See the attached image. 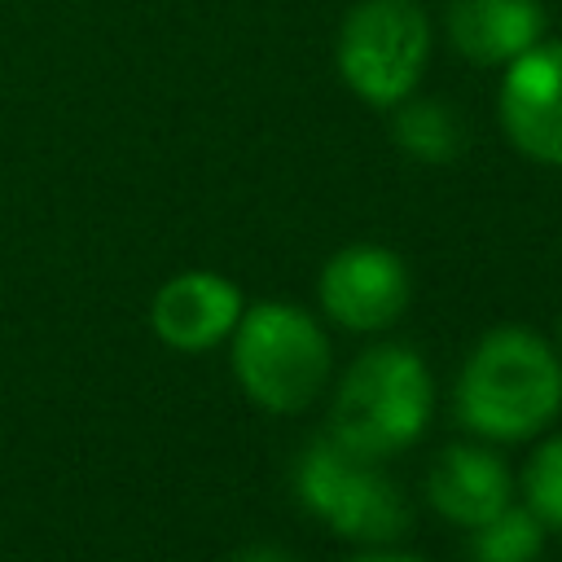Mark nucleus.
I'll return each mask as SVG.
<instances>
[{"instance_id": "obj_1", "label": "nucleus", "mask_w": 562, "mask_h": 562, "mask_svg": "<svg viewBox=\"0 0 562 562\" xmlns=\"http://www.w3.org/2000/svg\"><path fill=\"white\" fill-rule=\"evenodd\" d=\"M562 408V360L522 325H501L479 338L457 378V417L483 439H531Z\"/></svg>"}, {"instance_id": "obj_2", "label": "nucleus", "mask_w": 562, "mask_h": 562, "mask_svg": "<svg viewBox=\"0 0 562 562\" xmlns=\"http://www.w3.org/2000/svg\"><path fill=\"white\" fill-rule=\"evenodd\" d=\"M435 413V382L426 360L413 347L382 342L351 360L338 382L329 435L373 461H386L413 448Z\"/></svg>"}, {"instance_id": "obj_3", "label": "nucleus", "mask_w": 562, "mask_h": 562, "mask_svg": "<svg viewBox=\"0 0 562 562\" xmlns=\"http://www.w3.org/2000/svg\"><path fill=\"white\" fill-rule=\"evenodd\" d=\"M233 373L259 408L299 413L329 378V338L321 321L294 303H255L233 329Z\"/></svg>"}, {"instance_id": "obj_4", "label": "nucleus", "mask_w": 562, "mask_h": 562, "mask_svg": "<svg viewBox=\"0 0 562 562\" xmlns=\"http://www.w3.org/2000/svg\"><path fill=\"white\" fill-rule=\"evenodd\" d=\"M294 492L329 531L347 540L386 544L413 522V509L382 461L342 448L334 435L307 443L294 465Z\"/></svg>"}, {"instance_id": "obj_5", "label": "nucleus", "mask_w": 562, "mask_h": 562, "mask_svg": "<svg viewBox=\"0 0 562 562\" xmlns=\"http://www.w3.org/2000/svg\"><path fill=\"white\" fill-rule=\"evenodd\" d=\"M334 57L360 101L395 110L430 61V18L417 0H360L338 26Z\"/></svg>"}, {"instance_id": "obj_6", "label": "nucleus", "mask_w": 562, "mask_h": 562, "mask_svg": "<svg viewBox=\"0 0 562 562\" xmlns=\"http://www.w3.org/2000/svg\"><path fill=\"white\" fill-rule=\"evenodd\" d=\"M321 307L334 325L356 329V334H373V329H391L408 299H413V281L408 268L395 250L386 246H342L325 268H321Z\"/></svg>"}, {"instance_id": "obj_7", "label": "nucleus", "mask_w": 562, "mask_h": 562, "mask_svg": "<svg viewBox=\"0 0 562 562\" xmlns=\"http://www.w3.org/2000/svg\"><path fill=\"white\" fill-rule=\"evenodd\" d=\"M496 114L518 154L562 167V40H540L505 66Z\"/></svg>"}, {"instance_id": "obj_8", "label": "nucleus", "mask_w": 562, "mask_h": 562, "mask_svg": "<svg viewBox=\"0 0 562 562\" xmlns=\"http://www.w3.org/2000/svg\"><path fill=\"white\" fill-rule=\"evenodd\" d=\"M246 303L241 290L206 268L176 272L149 303V325L171 351H211L233 338Z\"/></svg>"}, {"instance_id": "obj_9", "label": "nucleus", "mask_w": 562, "mask_h": 562, "mask_svg": "<svg viewBox=\"0 0 562 562\" xmlns=\"http://www.w3.org/2000/svg\"><path fill=\"white\" fill-rule=\"evenodd\" d=\"M426 496L430 505L457 522V527H479L492 514H501L514 501V474L509 465L479 443H452L426 474Z\"/></svg>"}, {"instance_id": "obj_10", "label": "nucleus", "mask_w": 562, "mask_h": 562, "mask_svg": "<svg viewBox=\"0 0 562 562\" xmlns=\"http://www.w3.org/2000/svg\"><path fill=\"white\" fill-rule=\"evenodd\" d=\"M448 40L465 61L509 66L518 53L544 40L540 0H452Z\"/></svg>"}, {"instance_id": "obj_11", "label": "nucleus", "mask_w": 562, "mask_h": 562, "mask_svg": "<svg viewBox=\"0 0 562 562\" xmlns=\"http://www.w3.org/2000/svg\"><path fill=\"white\" fill-rule=\"evenodd\" d=\"M391 136L417 162H452L457 149H461V119L443 101H413V97H404L395 105Z\"/></svg>"}, {"instance_id": "obj_12", "label": "nucleus", "mask_w": 562, "mask_h": 562, "mask_svg": "<svg viewBox=\"0 0 562 562\" xmlns=\"http://www.w3.org/2000/svg\"><path fill=\"white\" fill-rule=\"evenodd\" d=\"M544 522L531 514V505H505L487 522L470 527V558L474 562H536L544 549Z\"/></svg>"}, {"instance_id": "obj_13", "label": "nucleus", "mask_w": 562, "mask_h": 562, "mask_svg": "<svg viewBox=\"0 0 562 562\" xmlns=\"http://www.w3.org/2000/svg\"><path fill=\"white\" fill-rule=\"evenodd\" d=\"M522 492H527L531 514L544 522V531L562 536V435H549L531 452L527 474H522Z\"/></svg>"}, {"instance_id": "obj_14", "label": "nucleus", "mask_w": 562, "mask_h": 562, "mask_svg": "<svg viewBox=\"0 0 562 562\" xmlns=\"http://www.w3.org/2000/svg\"><path fill=\"white\" fill-rule=\"evenodd\" d=\"M233 562H294L285 549H272V544H255V549H246V553H237Z\"/></svg>"}, {"instance_id": "obj_15", "label": "nucleus", "mask_w": 562, "mask_h": 562, "mask_svg": "<svg viewBox=\"0 0 562 562\" xmlns=\"http://www.w3.org/2000/svg\"><path fill=\"white\" fill-rule=\"evenodd\" d=\"M351 562H426V558H417V553H360Z\"/></svg>"}, {"instance_id": "obj_16", "label": "nucleus", "mask_w": 562, "mask_h": 562, "mask_svg": "<svg viewBox=\"0 0 562 562\" xmlns=\"http://www.w3.org/2000/svg\"><path fill=\"white\" fill-rule=\"evenodd\" d=\"M558 334H562V325H558Z\"/></svg>"}]
</instances>
